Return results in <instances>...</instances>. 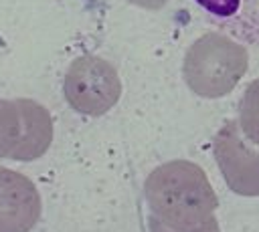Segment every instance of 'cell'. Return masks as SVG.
Listing matches in <instances>:
<instances>
[{
    "label": "cell",
    "mask_w": 259,
    "mask_h": 232,
    "mask_svg": "<svg viewBox=\"0 0 259 232\" xmlns=\"http://www.w3.org/2000/svg\"><path fill=\"white\" fill-rule=\"evenodd\" d=\"M221 30L259 48V0H194Z\"/></svg>",
    "instance_id": "obj_1"
}]
</instances>
